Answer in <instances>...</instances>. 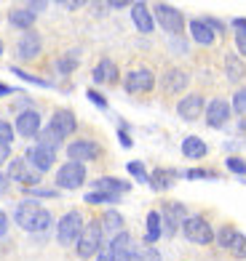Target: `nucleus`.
I'll return each instance as SVG.
<instances>
[{
  "mask_svg": "<svg viewBox=\"0 0 246 261\" xmlns=\"http://www.w3.org/2000/svg\"><path fill=\"white\" fill-rule=\"evenodd\" d=\"M236 45H238V54H243V59H246V35L243 32H236Z\"/></svg>",
  "mask_w": 246,
  "mask_h": 261,
  "instance_id": "a18cd8bd",
  "label": "nucleus"
},
{
  "mask_svg": "<svg viewBox=\"0 0 246 261\" xmlns=\"http://www.w3.org/2000/svg\"><path fill=\"white\" fill-rule=\"evenodd\" d=\"M131 19H134L137 30L142 32V35H150V32H153V27H155V19H153V14H150V8L145 3H134L131 6Z\"/></svg>",
  "mask_w": 246,
  "mask_h": 261,
  "instance_id": "a211bd4d",
  "label": "nucleus"
},
{
  "mask_svg": "<svg viewBox=\"0 0 246 261\" xmlns=\"http://www.w3.org/2000/svg\"><path fill=\"white\" fill-rule=\"evenodd\" d=\"M11 93H16L11 86H6V83H0V96H11Z\"/></svg>",
  "mask_w": 246,
  "mask_h": 261,
  "instance_id": "603ef678",
  "label": "nucleus"
},
{
  "mask_svg": "<svg viewBox=\"0 0 246 261\" xmlns=\"http://www.w3.org/2000/svg\"><path fill=\"white\" fill-rule=\"evenodd\" d=\"M56 67H59V72H73V69L78 67V51H70V54H64L59 62H56Z\"/></svg>",
  "mask_w": 246,
  "mask_h": 261,
  "instance_id": "7c9ffc66",
  "label": "nucleus"
},
{
  "mask_svg": "<svg viewBox=\"0 0 246 261\" xmlns=\"http://www.w3.org/2000/svg\"><path fill=\"white\" fill-rule=\"evenodd\" d=\"M49 128H54L56 134L64 139V136H73V134H75L78 120H75V115L70 112V110H56L54 117H51V123H49Z\"/></svg>",
  "mask_w": 246,
  "mask_h": 261,
  "instance_id": "2eb2a0df",
  "label": "nucleus"
},
{
  "mask_svg": "<svg viewBox=\"0 0 246 261\" xmlns=\"http://www.w3.org/2000/svg\"><path fill=\"white\" fill-rule=\"evenodd\" d=\"M228 168H230L233 173L243 176V173H246V160H241V158H228Z\"/></svg>",
  "mask_w": 246,
  "mask_h": 261,
  "instance_id": "58836bf2",
  "label": "nucleus"
},
{
  "mask_svg": "<svg viewBox=\"0 0 246 261\" xmlns=\"http://www.w3.org/2000/svg\"><path fill=\"white\" fill-rule=\"evenodd\" d=\"M102 229H107V232H123V216H121L118 211H104Z\"/></svg>",
  "mask_w": 246,
  "mask_h": 261,
  "instance_id": "c85d7f7f",
  "label": "nucleus"
},
{
  "mask_svg": "<svg viewBox=\"0 0 246 261\" xmlns=\"http://www.w3.org/2000/svg\"><path fill=\"white\" fill-rule=\"evenodd\" d=\"M182 232H185L187 240L195 243V245H209L214 240V232H212V227H209V221L201 219V216H187L182 221Z\"/></svg>",
  "mask_w": 246,
  "mask_h": 261,
  "instance_id": "20e7f679",
  "label": "nucleus"
},
{
  "mask_svg": "<svg viewBox=\"0 0 246 261\" xmlns=\"http://www.w3.org/2000/svg\"><path fill=\"white\" fill-rule=\"evenodd\" d=\"M118 139H121V144H123V147H131V144H134L131 136H128L126 130H118Z\"/></svg>",
  "mask_w": 246,
  "mask_h": 261,
  "instance_id": "8fccbe9b",
  "label": "nucleus"
},
{
  "mask_svg": "<svg viewBox=\"0 0 246 261\" xmlns=\"http://www.w3.org/2000/svg\"><path fill=\"white\" fill-rule=\"evenodd\" d=\"M25 160H27L38 173H46V171H51V165H54V160H56V152L49 149V147H43V144H32V147L27 149Z\"/></svg>",
  "mask_w": 246,
  "mask_h": 261,
  "instance_id": "9b49d317",
  "label": "nucleus"
},
{
  "mask_svg": "<svg viewBox=\"0 0 246 261\" xmlns=\"http://www.w3.org/2000/svg\"><path fill=\"white\" fill-rule=\"evenodd\" d=\"M233 27H236L238 32H243V35H246V19H233Z\"/></svg>",
  "mask_w": 246,
  "mask_h": 261,
  "instance_id": "3c124183",
  "label": "nucleus"
},
{
  "mask_svg": "<svg viewBox=\"0 0 246 261\" xmlns=\"http://www.w3.org/2000/svg\"><path fill=\"white\" fill-rule=\"evenodd\" d=\"M6 232H8V216L0 211V237H6Z\"/></svg>",
  "mask_w": 246,
  "mask_h": 261,
  "instance_id": "49530a36",
  "label": "nucleus"
},
{
  "mask_svg": "<svg viewBox=\"0 0 246 261\" xmlns=\"http://www.w3.org/2000/svg\"><path fill=\"white\" fill-rule=\"evenodd\" d=\"M97 261H115V258H113V251H110V245H102V251L97 253Z\"/></svg>",
  "mask_w": 246,
  "mask_h": 261,
  "instance_id": "c03bdc74",
  "label": "nucleus"
},
{
  "mask_svg": "<svg viewBox=\"0 0 246 261\" xmlns=\"http://www.w3.org/2000/svg\"><path fill=\"white\" fill-rule=\"evenodd\" d=\"M91 77H94V83H115V80H118V67H115L113 59L104 56L102 62H99L97 67H94Z\"/></svg>",
  "mask_w": 246,
  "mask_h": 261,
  "instance_id": "aec40b11",
  "label": "nucleus"
},
{
  "mask_svg": "<svg viewBox=\"0 0 246 261\" xmlns=\"http://www.w3.org/2000/svg\"><path fill=\"white\" fill-rule=\"evenodd\" d=\"M230 253L236 256V258H243L246 256V237L243 234H236V240H233V245H230Z\"/></svg>",
  "mask_w": 246,
  "mask_h": 261,
  "instance_id": "e433bc0d",
  "label": "nucleus"
},
{
  "mask_svg": "<svg viewBox=\"0 0 246 261\" xmlns=\"http://www.w3.org/2000/svg\"><path fill=\"white\" fill-rule=\"evenodd\" d=\"M16 54H19V59H25V62H30V59H35L40 54V35L38 32H25L21 35V40H19V45H16Z\"/></svg>",
  "mask_w": 246,
  "mask_h": 261,
  "instance_id": "f3484780",
  "label": "nucleus"
},
{
  "mask_svg": "<svg viewBox=\"0 0 246 261\" xmlns=\"http://www.w3.org/2000/svg\"><path fill=\"white\" fill-rule=\"evenodd\" d=\"M27 192L32 197H56V195H59L56 189H40V187H32V189H27Z\"/></svg>",
  "mask_w": 246,
  "mask_h": 261,
  "instance_id": "79ce46f5",
  "label": "nucleus"
},
{
  "mask_svg": "<svg viewBox=\"0 0 246 261\" xmlns=\"http://www.w3.org/2000/svg\"><path fill=\"white\" fill-rule=\"evenodd\" d=\"M16 130L25 139H32V136H38L40 134V115L35 112V110H25V112H19L16 117Z\"/></svg>",
  "mask_w": 246,
  "mask_h": 261,
  "instance_id": "dca6fc26",
  "label": "nucleus"
},
{
  "mask_svg": "<svg viewBox=\"0 0 246 261\" xmlns=\"http://www.w3.org/2000/svg\"><path fill=\"white\" fill-rule=\"evenodd\" d=\"M0 56H3V43H0Z\"/></svg>",
  "mask_w": 246,
  "mask_h": 261,
  "instance_id": "5fc2aeb1",
  "label": "nucleus"
},
{
  "mask_svg": "<svg viewBox=\"0 0 246 261\" xmlns=\"http://www.w3.org/2000/svg\"><path fill=\"white\" fill-rule=\"evenodd\" d=\"M86 181V165L67 160L59 171H56V187L59 189H78Z\"/></svg>",
  "mask_w": 246,
  "mask_h": 261,
  "instance_id": "39448f33",
  "label": "nucleus"
},
{
  "mask_svg": "<svg viewBox=\"0 0 246 261\" xmlns=\"http://www.w3.org/2000/svg\"><path fill=\"white\" fill-rule=\"evenodd\" d=\"M8 179H11V181H19L21 187H27V189H32V187H38L40 173H38V171H32L27 160L16 158V160H11V163H8Z\"/></svg>",
  "mask_w": 246,
  "mask_h": 261,
  "instance_id": "6e6552de",
  "label": "nucleus"
},
{
  "mask_svg": "<svg viewBox=\"0 0 246 261\" xmlns=\"http://www.w3.org/2000/svg\"><path fill=\"white\" fill-rule=\"evenodd\" d=\"M126 168H128V173H131L137 181H147V184H150V173L145 171V165H142V163H128Z\"/></svg>",
  "mask_w": 246,
  "mask_h": 261,
  "instance_id": "72a5a7b5",
  "label": "nucleus"
},
{
  "mask_svg": "<svg viewBox=\"0 0 246 261\" xmlns=\"http://www.w3.org/2000/svg\"><path fill=\"white\" fill-rule=\"evenodd\" d=\"M187 219V211L182 203H166L161 211V224H163V234L166 237H174V232H177V227Z\"/></svg>",
  "mask_w": 246,
  "mask_h": 261,
  "instance_id": "1a4fd4ad",
  "label": "nucleus"
},
{
  "mask_svg": "<svg viewBox=\"0 0 246 261\" xmlns=\"http://www.w3.org/2000/svg\"><path fill=\"white\" fill-rule=\"evenodd\" d=\"M204 21H206V27L212 30L214 35H217V32H222V30H225V24H222L219 19H212V16H209V19H204Z\"/></svg>",
  "mask_w": 246,
  "mask_h": 261,
  "instance_id": "37998d69",
  "label": "nucleus"
},
{
  "mask_svg": "<svg viewBox=\"0 0 246 261\" xmlns=\"http://www.w3.org/2000/svg\"><path fill=\"white\" fill-rule=\"evenodd\" d=\"M107 245H110V251H113V258H115V261H131V256H134V251H137L131 234H128L126 229L115 234Z\"/></svg>",
  "mask_w": 246,
  "mask_h": 261,
  "instance_id": "ddd939ff",
  "label": "nucleus"
},
{
  "mask_svg": "<svg viewBox=\"0 0 246 261\" xmlns=\"http://www.w3.org/2000/svg\"><path fill=\"white\" fill-rule=\"evenodd\" d=\"M163 234V224H161V213L158 211H150L147 213V234H145V243L153 245L158 243V237Z\"/></svg>",
  "mask_w": 246,
  "mask_h": 261,
  "instance_id": "bb28decb",
  "label": "nucleus"
},
{
  "mask_svg": "<svg viewBox=\"0 0 246 261\" xmlns=\"http://www.w3.org/2000/svg\"><path fill=\"white\" fill-rule=\"evenodd\" d=\"M94 184V189L91 192H104V195H121V192H126L128 187V181H121V179H113V176H102V179H97V181H91Z\"/></svg>",
  "mask_w": 246,
  "mask_h": 261,
  "instance_id": "6ab92c4d",
  "label": "nucleus"
},
{
  "mask_svg": "<svg viewBox=\"0 0 246 261\" xmlns=\"http://www.w3.org/2000/svg\"><path fill=\"white\" fill-rule=\"evenodd\" d=\"M187 80L190 77H187V72H182V69H169V72L161 77V86L166 93H180L187 86Z\"/></svg>",
  "mask_w": 246,
  "mask_h": 261,
  "instance_id": "412c9836",
  "label": "nucleus"
},
{
  "mask_svg": "<svg viewBox=\"0 0 246 261\" xmlns=\"http://www.w3.org/2000/svg\"><path fill=\"white\" fill-rule=\"evenodd\" d=\"M99 152H102V149H99L97 141L78 139V141H73V144L67 147V158L73 160V163H88V160H97Z\"/></svg>",
  "mask_w": 246,
  "mask_h": 261,
  "instance_id": "9d476101",
  "label": "nucleus"
},
{
  "mask_svg": "<svg viewBox=\"0 0 246 261\" xmlns=\"http://www.w3.org/2000/svg\"><path fill=\"white\" fill-rule=\"evenodd\" d=\"M206 144H204V139H198V136H187L185 141H182V155L187 158V160H201V158H206Z\"/></svg>",
  "mask_w": 246,
  "mask_h": 261,
  "instance_id": "b1692460",
  "label": "nucleus"
},
{
  "mask_svg": "<svg viewBox=\"0 0 246 261\" xmlns=\"http://www.w3.org/2000/svg\"><path fill=\"white\" fill-rule=\"evenodd\" d=\"M236 234H238V232L225 224V227H222V229L217 232V243H219L222 248H228V251H230V245H233V240H236Z\"/></svg>",
  "mask_w": 246,
  "mask_h": 261,
  "instance_id": "2f4dec72",
  "label": "nucleus"
},
{
  "mask_svg": "<svg viewBox=\"0 0 246 261\" xmlns=\"http://www.w3.org/2000/svg\"><path fill=\"white\" fill-rule=\"evenodd\" d=\"M8 181H11V179H8V173H0V195H6V192H8Z\"/></svg>",
  "mask_w": 246,
  "mask_h": 261,
  "instance_id": "09e8293b",
  "label": "nucleus"
},
{
  "mask_svg": "<svg viewBox=\"0 0 246 261\" xmlns=\"http://www.w3.org/2000/svg\"><path fill=\"white\" fill-rule=\"evenodd\" d=\"M230 117V104L225 99H212L206 107V123L209 128H222Z\"/></svg>",
  "mask_w": 246,
  "mask_h": 261,
  "instance_id": "4468645a",
  "label": "nucleus"
},
{
  "mask_svg": "<svg viewBox=\"0 0 246 261\" xmlns=\"http://www.w3.org/2000/svg\"><path fill=\"white\" fill-rule=\"evenodd\" d=\"M8 21H11L14 27H19V30L30 32L32 24H35V11H30L27 6H25V8H11V11H8Z\"/></svg>",
  "mask_w": 246,
  "mask_h": 261,
  "instance_id": "4be33fe9",
  "label": "nucleus"
},
{
  "mask_svg": "<svg viewBox=\"0 0 246 261\" xmlns=\"http://www.w3.org/2000/svg\"><path fill=\"white\" fill-rule=\"evenodd\" d=\"M11 72H14V75H19L21 80H27V83H32V86H40V88H49V86H51L49 80H43V77H35V75L25 72V69H19V67H11Z\"/></svg>",
  "mask_w": 246,
  "mask_h": 261,
  "instance_id": "473e14b6",
  "label": "nucleus"
},
{
  "mask_svg": "<svg viewBox=\"0 0 246 261\" xmlns=\"http://www.w3.org/2000/svg\"><path fill=\"white\" fill-rule=\"evenodd\" d=\"M123 88H126L128 93H150V91L155 88L153 69H145V67L131 69V72L126 75V80H123Z\"/></svg>",
  "mask_w": 246,
  "mask_h": 261,
  "instance_id": "0eeeda50",
  "label": "nucleus"
},
{
  "mask_svg": "<svg viewBox=\"0 0 246 261\" xmlns=\"http://www.w3.org/2000/svg\"><path fill=\"white\" fill-rule=\"evenodd\" d=\"M155 19H158V24L166 30L169 35H174V38H177V35L185 30V16H182V11H177L174 6H166V3H158L155 8Z\"/></svg>",
  "mask_w": 246,
  "mask_h": 261,
  "instance_id": "423d86ee",
  "label": "nucleus"
},
{
  "mask_svg": "<svg viewBox=\"0 0 246 261\" xmlns=\"http://www.w3.org/2000/svg\"><path fill=\"white\" fill-rule=\"evenodd\" d=\"M185 176L187 179H217L214 171H204V168H193V171H187Z\"/></svg>",
  "mask_w": 246,
  "mask_h": 261,
  "instance_id": "ea45409f",
  "label": "nucleus"
},
{
  "mask_svg": "<svg viewBox=\"0 0 246 261\" xmlns=\"http://www.w3.org/2000/svg\"><path fill=\"white\" fill-rule=\"evenodd\" d=\"M86 96H88V99H91L94 104H97V107H99V110H107V99H104V96H102V93H99V91H94V88H91V91L86 93Z\"/></svg>",
  "mask_w": 246,
  "mask_h": 261,
  "instance_id": "a19ab883",
  "label": "nucleus"
},
{
  "mask_svg": "<svg viewBox=\"0 0 246 261\" xmlns=\"http://www.w3.org/2000/svg\"><path fill=\"white\" fill-rule=\"evenodd\" d=\"M14 221L19 224L25 232H46L54 224L51 211H46L43 205L32 203V200H25L14 208Z\"/></svg>",
  "mask_w": 246,
  "mask_h": 261,
  "instance_id": "f257e3e1",
  "label": "nucleus"
},
{
  "mask_svg": "<svg viewBox=\"0 0 246 261\" xmlns=\"http://www.w3.org/2000/svg\"><path fill=\"white\" fill-rule=\"evenodd\" d=\"M102 237H104V229H102V221H86V227H83V234H80V240H78V256L80 258H91L94 253H99L102 251Z\"/></svg>",
  "mask_w": 246,
  "mask_h": 261,
  "instance_id": "7ed1b4c3",
  "label": "nucleus"
},
{
  "mask_svg": "<svg viewBox=\"0 0 246 261\" xmlns=\"http://www.w3.org/2000/svg\"><path fill=\"white\" fill-rule=\"evenodd\" d=\"M8 160H11V147H3V144H0V165L8 163Z\"/></svg>",
  "mask_w": 246,
  "mask_h": 261,
  "instance_id": "de8ad7c7",
  "label": "nucleus"
},
{
  "mask_svg": "<svg viewBox=\"0 0 246 261\" xmlns=\"http://www.w3.org/2000/svg\"><path fill=\"white\" fill-rule=\"evenodd\" d=\"M131 261H161V256H158V251L155 248H142V251H134V256H131Z\"/></svg>",
  "mask_w": 246,
  "mask_h": 261,
  "instance_id": "f704fd0d",
  "label": "nucleus"
},
{
  "mask_svg": "<svg viewBox=\"0 0 246 261\" xmlns=\"http://www.w3.org/2000/svg\"><path fill=\"white\" fill-rule=\"evenodd\" d=\"M107 6H110V8H126L128 3H123V0H115V3H107Z\"/></svg>",
  "mask_w": 246,
  "mask_h": 261,
  "instance_id": "864d4df0",
  "label": "nucleus"
},
{
  "mask_svg": "<svg viewBox=\"0 0 246 261\" xmlns=\"http://www.w3.org/2000/svg\"><path fill=\"white\" fill-rule=\"evenodd\" d=\"M121 195H104V192H88L83 203L88 205H104V203H118Z\"/></svg>",
  "mask_w": 246,
  "mask_h": 261,
  "instance_id": "c756f323",
  "label": "nucleus"
},
{
  "mask_svg": "<svg viewBox=\"0 0 246 261\" xmlns=\"http://www.w3.org/2000/svg\"><path fill=\"white\" fill-rule=\"evenodd\" d=\"M174 179H177V171L174 168H155L150 173V187H153L155 192H163V189H169L174 184Z\"/></svg>",
  "mask_w": 246,
  "mask_h": 261,
  "instance_id": "5701e85b",
  "label": "nucleus"
},
{
  "mask_svg": "<svg viewBox=\"0 0 246 261\" xmlns=\"http://www.w3.org/2000/svg\"><path fill=\"white\" fill-rule=\"evenodd\" d=\"M190 35H193V40H195L198 45H212L214 38H217V35L206 27L204 19H193V21H190Z\"/></svg>",
  "mask_w": 246,
  "mask_h": 261,
  "instance_id": "393cba45",
  "label": "nucleus"
},
{
  "mask_svg": "<svg viewBox=\"0 0 246 261\" xmlns=\"http://www.w3.org/2000/svg\"><path fill=\"white\" fill-rule=\"evenodd\" d=\"M204 110H206V101H204L201 93H187V96L177 104V115L182 120H198Z\"/></svg>",
  "mask_w": 246,
  "mask_h": 261,
  "instance_id": "f8f14e48",
  "label": "nucleus"
},
{
  "mask_svg": "<svg viewBox=\"0 0 246 261\" xmlns=\"http://www.w3.org/2000/svg\"><path fill=\"white\" fill-rule=\"evenodd\" d=\"M225 72H228V80H233V83L243 80V75H246L243 59H238L236 54H228V56H225Z\"/></svg>",
  "mask_w": 246,
  "mask_h": 261,
  "instance_id": "a878e982",
  "label": "nucleus"
},
{
  "mask_svg": "<svg viewBox=\"0 0 246 261\" xmlns=\"http://www.w3.org/2000/svg\"><path fill=\"white\" fill-rule=\"evenodd\" d=\"M11 141H14V128H11V123L0 120V144L11 147Z\"/></svg>",
  "mask_w": 246,
  "mask_h": 261,
  "instance_id": "c9c22d12",
  "label": "nucleus"
},
{
  "mask_svg": "<svg viewBox=\"0 0 246 261\" xmlns=\"http://www.w3.org/2000/svg\"><path fill=\"white\" fill-rule=\"evenodd\" d=\"M62 141H64V139H62L59 134H56L54 128H49V125H46V128L40 130V134H38V144L49 147V149H54V152H56V149L62 147Z\"/></svg>",
  "mask_w": 246,
  "mask_h": 261,
  "instance_id": "cd10ccee",
  "label": "nucleus"
},
{
  "mask_svg": "<svg viewBox=\"0 0 246 261\" xmlns=\"http://www.w3.org/2000/svg\"><path fill=\"white\" fill-rule=\"evenodd\" d=\"M233 110H236L238 115H243V112H246V88L236 91V96H233Z\"/></svg>",
  "mask_w": 246,
  "mask_h": 261,
  "instance_id": "4c0bfd02",
  "label": "nucleus"
},
{
  "mask_svg": "<svg viewBox=\"0 0 246 261\" xmlns=\"http://www.w3.org/2000/svg\"><path fill=\"white\" fill-rule=\"evenodd\" d=\"M83 227H86L83 216H80L78 211H70L59 219V224H56V237H59L62 245H78L80 234H83Z\"/></svg>",
  "mask_w": 246,
  "mask_h": 261,
  "instance_id": "f03ea898",
  "label": "nucleus"
}]
</instances>
